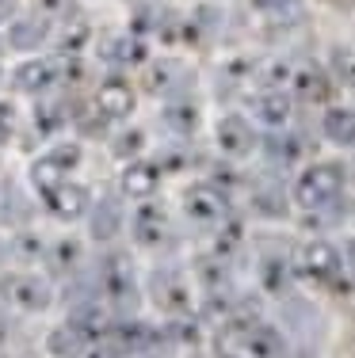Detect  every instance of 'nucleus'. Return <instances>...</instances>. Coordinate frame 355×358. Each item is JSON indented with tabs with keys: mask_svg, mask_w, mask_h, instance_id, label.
<instances>
[{
	"mask_svg": "<svg viewBox=\"0 0 355 358\" xmlns=\"http://www.w3.org/2000/svg\"><path fill=\"white\" fill-rule=\"evenodd\" d=\"M328 69H333L340 88L355 92V50L351 46H333V54H328Z\"/></svg>",
	"mask_w": 355,
	"mask_h": 358,
	"instance_id": "c85d7f7f",
	"label": "nucleus"
},
{
	"mask_svg": "<svg viewBox=\"0 0 355 358\" xmlns=\"http://www.w3.org/2000/svg\"><path fill=\"white\" fill-rule=\"evenodd\" d=\"M160 122H165V130L172 134V138H183V141L195 138L199 126H202V107H199V99L191 96V92L165 99V107H160Z\"/></svg>",
	"mask_w": 355,
	"mask_h": 358,
	"instance_id": "dca6fc26",
	"label": "nucleus"
},
{
	"mask_svg": "<svg viewBox=\"0 0 355 358\" xmlns=\"http://www.w3.org/2000/svg\"><path fill=\"white\" fill-rule=\"evenodd\" d=\"M8 54V42H4V31H0V57Z\"/></svg>",
	"mask_w": 355,
	"mask_h": 358,
	"instance_id": "c9c22d12",
	"label": "nucleus"
},
{
	"mask_svg": "<svg viewBox=\"0 0 355 358\" xmlns=\"http://www.w3.org/2000/svg\"><path fill=\"white\" fill-rule=\"evenodd\" d=\"M31 118H35V130L42 134V138L54 141L65 126H73V107H69L65 96H46V99H35Z\"/></svg>",
	"mask_w": 355,
	"mask_h": 358,
	"instance_id": "aec40b11",
	"label": "nucleus"
},
{
	"mask_svg": "<svg viewBox=\"0 0 355 358\" xmlns=\"http://www.w3.org/2000/svg\"><path fill=\"white\" fill-rule=\"evenodd\" d=\"M126 221H130V217H123V206H118V199H99V202H92L88 229H92V236H96V241L111 244L115 236L123 233Z\"/></svg>",
	"mask_w": 355,
	"mask_h": 358,
	"instance_id": "412c9836",
	"label": "nucleus"
},
{
	"mask_svg": "<svg viewBox=\"0 0 355 358\" xmlns=\"http://www.w3.org/2000/svg\"><path fill=\"white\" fill-rule=\"evenodd\" d=\"M4 42L12 54H42V46L46 42H54V23H46L39 12H20L15 20L4 23Z\"/></svg>",
	"mask_w": 355,
	"mask_h": 358,
	"instance_id": "f8f14e48",
	"label": "nucleus"
},
{
	"mask_svg": "<svg viewBox=\"0 0 355 358\" xmlns=\"http://www.w3.org/2000/svg\"><path fill=\"white\" fill-rule=\"evenodd\" d=\"M96 42V31H92V23L84 20V15L77 12L73 20L57 23L54 27V50L57 57H84V50Z\"/></svg>",
	"mask_w": 355,
	"mask_h": 358,
	"instance_id": "6ab92c4d",
	"label": "nucleus"
},
{
	"mask_svg": "<svg viewBox=\"0 0 355 358\" xmlns=\"http://www.w3.org/2000/svg\"><path fill=\"white\" fill-rule=\"evenodd\" d=\"M275 194H283V191H279V187H256V191H252V206L264 210V217H286V210L272 206Z\"/></svg>",
	"mask_w": 355,
	"mask_h": 358,
	"instance_id": "473e14b6",
	"label": "nucleus"
},
{
	"mask_svg": "<svg viewBox=\"0 0 355 358\" xmlns=\"http://www.w3.org/2000/svg\"><path fill=\"white\" fill-rule=\"evenodd\" d=\"M4 294L15 309H27V313H42L50 305V282L42 275H12L4 282Z\"/></svg>",
	"mask_w": 355,
	"mask_h": 358,
	"instance_id": "a211bd4d",
	"label": "nucleus"
},
{
	"mask_svg": "<svg viewBox=\"0 0 355 358\" xmlns=\"http://www.w3.org/2000/svg\"><path fill=\"white\" fill-rule=\"evenodd\" d=\"M39 202L46 206V214L57 217V221H88L96 199H92V191L84 183L65 179V183L50 187V191H39Z\"/></svg>",
	"mask_w": 355,
	"mask_h": 358,
	"instance_id": "9b49d317",
	"label": "nucleus"
},
{
	"mask_svg": "<svg viewBox=\"0 0 355 358\" xmlns=\"http://www.w3.org/2000/svg\"><path fill=\"white\" fill-rule=\"evenodd\" d=\"M146 145H149L146 130H141V126H130V122L111 126V134H107V149H111V157L123 160V164L146 157Z\"/></svg>",
	"mask_w": 355,
	"mask_h": 358,
	"instance_id": "4be33fe9",
	"label": "nucleus"
},
{
	"mask_svg": "<svg viewBox=\"0 0 355 358\" xmlns=\"http://www.w3.org/2000/svg\"><path fill=\"white\" fill-rule=\"evenodd\" d=\"M336 96V76L325 62H314V57H302L294 62V76H291V99L302 107H333Z\"/></svg>",
	"mask_w": 355,
	"mask_h": 358,
	"instance_id": "39448f33",
	"label": "nucleus"
},
{
	"mask_svg": "<svg viewBox=\"0 0 355 358\" xmlns=\"http://www.w3.org/2000/svg\"><path fill=\"white\" fill-rule=\"evenodd\" d=\"M256 69H260L256 57L237 54V57H230V62L218 69V80H222V84H233V88H256Z\"/></svg>",
	"mask_w": 355,
	"mask_h": 358,
	"instance_id": "bb28decb",
	"label": "nucleus"
},
{
	"mask_svg": "<svg viewBox=\"0 0 355 358\" xmlns=\"http://www.w3.org/2000/svg\"><path fill=\"white\" fill-rule=\"evenodd\" d=\"M264 138H260L256 122H252L249 115H241V110H222V115L214 118V149L222 152L225 160H233V164H241V160L256 157Z\"/></svg>",
	"mask_w": 355,
	"mask_h": 358,
	"instance_id": "7ed1b4c3",
	"label": "nucleus"
},
{
	"mask_svg": "<svg viewBox=\"0 0 355 358\" xmlns=\"http://www.w3.org/2000/svg\"><path fill=\"white\" fill-rule=\"evenodd\" d=\"M99 62L107 65L111 73H134L146 69L153 62V50H149V38L134 35V31H115V35L99 38Z\"/></svg>",
	"mask_w": 355,
	"mask_h": 358,
	"instance_id": "6e6552de",
	"label": "nucleus"
},
{
	"mask_svg": "<svg viewBox=\"0 0 355 358\" xmlns=\"http://www.w3.org/2000/svg\"><path fill=\"white\" fill-rule=\"evenodd\" d=\"M244 115L256 122V130L264 134V138L294 130V99H291V92H249V110H244Z\"/></svg>",
	"mask_w": 355,
	"mask_h": 358,
	"instance_id": "1a4fd4ad",
	"label": "nucleus"
},
{
	"mask_svg": "<svg viewBox=\"0 0 355 358\" xmlns=\"http://www.w3.org/2000/svg\"><path fill=\"white\" fill-rule=\"evenodd\" d=\"M298 267L306 278H317V282H333L344 267V252L336 248L333 241H309L302 244L298 252Z\"/></svg>",
	"mask_w": 355,
	"mask_h": 358,
	"instance_id": "2eb2a0df",
	"label": "nucleus"
},
{
	"mask_svg": "<svg viewBox=\"0 0 355 358\" xmlns=\"http://www.w3.org/2000/svg\"><path fill=\"white\" fill-rule=\"evenodd\" d=\"M46 248L50 244L42 241L35 229H23V233H15V241L8 244V255H15V259H23V263H35V259H46Z\"/></svg>",
	"mask_w": 355,
	"mask_h": 358,
	"instance_id": "cd10ccee",
	"label": "nucleus"
},
{
	"mask_svg": "<svg viewBox=\"0 0 355 358\" xmlns=\"http://www.w3.org/2000/svg\"><path fill=\"white\" fill-rule=\"evenodd\" d=\"M15 130H20V110H15V103L0 99V149H4V145H12Z\"/></svg>",
	"mask_w": 355,
	"mask_h": 358,
	"instance_id": "7c9ffc66",
	"label": "nucleus"
},
{
	"mask_svg": "<svg viewBox=\"0 0 355 358\" xmlns=\"http://www.w3.org/2000/svg\"><path fill=\"white\" fill-rule=\"evenodd\" d=\"M344 191H348V164L344 160H314L294 176L291 202L302 214H325V210L340 206Z\"/></svg>",
	"mask_w": 355,
	"mask_h": 358,
	"instance_id": "f257e3e1",
	"label": "nucleus"
},
{
	"mask_svg": "<svg viewBox=\"0 0 355 358\" xmlns=\"http://www.w3.org/2000/svg\"><path fill=\"white\" fill-rule=\"evenodd\" d=\"M57 65H62V88H77V84H84V76H88L84 57H57Z\"/></svg>",
	"mask_w": 355,
	"mask_h": 358,
	"instance_id": "2f4dec72",
	"label": "nucleus"
},
{
	"mask_svg": "<svg viewBox=\"0 0 355 358\" xmlns=\"http://www.w3.org/2000/svg\"><path fill=\"white\" fill-rule=\"evenodd\" d=\"M291 76H294V62H286V57H264L256 69V88L252 92H291Z\"/></svg>",
	"mask_w": 355,
	"mask_h": 358,
	"instance_id": "a878e982",
	"label": "nucleus"
},
{
	"mask_svg": "<svg viewBox=\"0 0 355 358\" xmlns=\"http://www.w3.org/2000/svg\"><path fill=\"white\" fill-rule=\"evenodd\" d=\"M264 157L272 160L275 168H294L302 157H306V138L302 134H294V130H286V134H272V138H264Z\"/></svg>",
	"mask_w": 355,
	"mask_h": 358,
	"instance_id": "b1692460",
	"label": "nucleus"
},
{
	"mask_svg": "<svg viewBox=\"0 0 355 358\" xmlns=\"http://www.w3.org/2000/svg\"><path fill=\"white\" fill-rule=\"evenodd\" d=\"M4 255H8V244H0V259H4Z\"/></svg>",
	"mask_w": 355,
	"mask_h": 358,
	"instance_id": "4c0bfd02",
	"label": "nucleus"
},
{
	"mask_svg": "<svg viewBox=\"0 0 355 358\" xmlns=\"http://www.w3.org/2000/svg\"><path fill=\"white\" fill-rule=\"evenodd\" d=\"M138 4H149V8H172V0H138Z\"/></svg>",
	"mask_w": 355,
	"mask_h": 358,
	"instance_id": "f704fd0d",
	"label": "nucleus"
},
{
	"mask_svg": "<svg viewBox=\"0 0 355 358\" xmlns=\"http://www.w3.org/2000/svg\"><path fill=\"white\" fill-rule=\"evenodd\" d=\"M317 130L333 149H355V107L348 103H333L321 110Z\"/></svg>",
	"mask_w": 355,
	"mask_h": 358,
	"instance_id": "f3484780",
	"label": "nucleus"
},
{
	"mask_svg": "<svg viewBox=\"0 0 355 358\" xmlns=\"http://www.w3.org/2000/svg\"><path fill=\"white\" fill-rule=\"evenodd\" d=\"M249 12L267 27H286L306 15V0H249Z\"/></svg>",
	"mask_w": 355,
	"mask_h": 358,
	"instance_id": "5701e85b",
	"label": "nucleus"
},
{
	"mask_svg": "<svg viewBox=\"0 0 355 358\" xmlns=\"http://www.w3.org/2000/svg\"><path fill=\"white\" fill-rule=\"evenodd\" d=\"M20 15V0H0V31H4L8 20H15Z\"/></svg>",
	"mask_w": 355,
	"mask_h": 358,
	"instance_id": "72a5a7b5",
	"label": "nucleus"
},
{
	"mask_svg": "<svg viewBox=\"0 0 355 358\" xmlns=\"http://www.w3.org/2000/svg\"><path fill=\"white\" fill-rule=\"evenodd\" d=\"M134 107H138V88H134L123 73H107L104 80L96 84V92H92V110H96L107 126H123L126 118L134 115Z\"/></svg>",
	"mask_w": 355,
	"mask_h": 358,
	"instance_id": "0eeeda50",
	"label": "nucleus"
},
{
	"mask_svg": "<svg viewBox=\"0 0 355 358\" xmlns=\"http://www.w3.org/2000/svg\"><path fill=\"white\" fill-rule=\"evenodd\" d=\"M31 12H39L46 23H54V27H57V23L73 20L81 8H77V0H35V8H31Z\"/></svg>",
	"mask_w": 355,
	"mask_h": 358,
	"instance_id": "c756f323",
	"label": "nucleus"
},
{
	"mask_svg": "<svg viewBox=\"0 0 355 358\" xmlns=\"http://www.w3.org/2000/svg\"><path fill=\"white\" fill-rule=\"evenodd\" d=\"M160 183H165V168H160V160H153V157L130 160V164H123V176H118V191L134 202L157 199Z\"/></svg>",
	"mask_w": 355,
	"mask_h": 358,
	"instance_id": "ddd939ff",
	"label": "nucleus"
},
{
	"mask_svg": "<svg viewBox=\"0 0 355 358\" xmlns=\"http://www.w3.org/2000/svg\"><path fill=\"white\" fill-rule=\"evenodd\" d=\"M180 206H183V214H188L191 225H202V229H218V225L230 221V194H225L222 187H214L210 179L183 187Z\"/></svg>",
	"mask_w": 355,
	"mask_h": 358,
	"instance_id": "423d86ee",
	"label": "nucleus"
},
{
	"mask_svg": "<svg viewBox=\"0 0 355 358\" xmlns=\"http://www.w3.org/2000/svg\"><path fill=\"white\" fill-rule=\"evenodd\" d=\"M4 80H8V69H4V65H0V88H4Z\"/></svg>",
	"mask_w": 355,
	"mask_h": 358,
	"instance_id": "e433bc0d",
	"label": "nucleus"
},
{
	"mask_svg": "<svg viewBox=\"0 0 355 358\" xmlns=\"http://www.w3.org/2000/svg\"><path fill=\"white\" fill-rule=\"evenodd\" d=\"M84 263V241L77 236H57V241H50L46 248V267L57 271V275H73Z\"/></svg>",
	"mask_w": 355,
	"mask_h": 358,
	"instance_id": "393cba45",
	"label": "nucleus"
},
{
	"mask_svg": "<svg viewBox=\"0 0 355 358\" xmlns=\"http://www.w3.org/2000/svg\"><path fill=\"white\" fill-rule=\"evenodd\" d=\"M126 229H130V236H134V244H138V248H146V252L165 248L168 236H172V217H168V206H165V202H157V199L138 202V206H134V214H130V221H126Z\"/></svg>",
	"mask_w": 355,
	"mask_h": 358,
	"instance_id": "9d476101",
	"label": "nucleus"
},
{
	"mask_svg": "<svg viewBox=\"0 0 355 358\" xmlns=\"http://www.w3.org/2000/svg\"><path fill=\"white\" fill-rule=\"evenodd\" d=\"M84 164V145L81 141H50L27 164V179L35 191H50V187L65 183V179H77Z\"/></svg>",
	"mask_w": 355,
	"mask_h": 358,
	"instance_id": "f03ea898",
	"label": "nucleus"
},
{
	"mask_svg": "<svg viewBox=\"0 0 355 358\" xmlns=\"http://www.w3.org/2000/svg\"><path fill=\"white\" fill-rule=\"evenodd\" d=\"M188 80H191L188 69H183V62H176V57H153V62L141 69V88L157 99L183 96V92H188Z\"/></svg>",
	"mask_w": 355,
	"mask_h": 358,
	"instance_id": "4468645a",
	"label": "nucleus"
},
{
	"mask_svg": "<svg viewBox=\"0 0 355 358\" xmlns=\"http://www.w3.org/2000/svg\"><path fill=\"white\" fill-rule=\"evenodd\" d=\"M8 84L27 99L57 96V92H62V65H57V54L54 57H46V54L23 57V62L8 73Z\"/></svg>",
	"mask_w": 355,
	"mask_h": 358,
	"instance_id": "20e7f679",
	"label": "nucleus"
}]
</instances>
